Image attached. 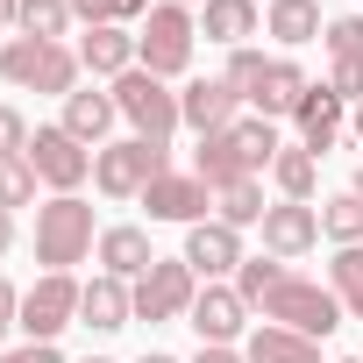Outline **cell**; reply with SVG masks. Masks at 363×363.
<instances>
[{"mask_svg":"<svg viewBox=\"0 0 363 363\" xmlns=\"http://www.w3.org/2000/svg\"><path fill=\"white\" fill-rule=\"evenodd\" d=\"M178 114H186L193 135H221V128L242 121V93H235L228 79H193L186 93H178Z\"/></svg>","mask_w":363,"mask_h":363,"instance_id":"obj_12","label":"cell"},{"mask_svg":"<svg viewBox=\"0 0 363 363\" xmlns=\"http://www.w3.org/2000/svg\"><path fill=\"white\" fill-rule=\"evenodd\" d=\"M264 178H242V186H228V193H214V221H228V228H264Z\"/></svg>","mask_w":363,"mask_h":363,"instance_id":"obj_27","label":"cell"},{"mask_svg":"<svg viewBox=\"0 0 363 363\" xmlns=\"http://www.w3.org/2000/svg\"><path fill=\"white\" fill-rule=\"evenodd\" d=\"M228 135H235V150H242L250 178H257V171H271V164H278V150H285V143H278V121H264V114H242Z\"/></svg>","mask_w":363,"mask_h":363,"instance_id":"obj_26","label":"cell"},{"mask_svg":"<svg viewBox=\"0 0 363 363\" xmlns=\"http://www.w3.org/2000/svg\"><path fill=\"white\" fill-rule=\"evenodd\" d=\"M257 313L278 320V328H292V335H306V342H320V335L342 328V299H335L320 278H299V271H285V278L257 299Z\"/></svg>","mask_w":363,"mask_h":363,"instance_id":"obj_2","label":"cell"},{"mask_svg":"<svg viewBox=\"0 0 363 363\" xmlns=\"http://www.w3.org/2000/svg\"><path fill=\"white\" fill-rule=\"evenodd\" d=\"M15 328H22V292H15L8 278H0V342H8Z\"/></svg>","mask_w":363,"mask_h":363,"instance_id":"obj_38","label":"cell"},{"mask_svg":"<svg viewBox=\"0 0 363 363\" xmlns=\"http://www.w3.org/2000/svg\"><path fill=\"white\" fill-rule=\"evenodd\" d=\"M335 363H363V356H335Z\"/></svg>","mask_w":363,"mask_h":363,"instance_id":"obj_48","label":"cell"},{"mask_svg":"<svg viewBox=\"0 0 363 363\" xmlns=\"http://www.w3.org/2000/svg\"><path fill=\"white\" fill-rule=\"evenodd\" d=\"M342 114H349V107H342L328 86H306V100H299V114H292V121H299V143H306L313 157H328L335 135H342Z\"/></svg>","mask_w":363,"mask_h":363,"instance_id":"obj_20","label":"cell"},{"mask_svg":"<svg viewBox=\"0 0 363 363\" xmlns=\"http://www.w3.org/2000/svg\"><path fill=\"white\" fill-rule=\"evenodd\" d=\"M313 242H320V207H299V200H278V207L264 214V257L292 264V257H306Z\"/></svg>","mask_w":363,"mask_h":363,"instance_id":"obj_14","label":"cell"},{"mask_svg":"<svg viewBox=\"0 0 363 363\" xmlns=\"http://www.w3.org/2000/svg\"><path fill=\"white\" fill-rule=\"evenodd\" d=\"M0 363H65L57 342H22V349H0Z\"/></svg>","mask_w":363,"mask_h":363,"instance_id":"obj_37","label":"cell"},{"mask_svg":"<svg viewBox=\"0 0 363 363\" xmlns=\"http://www.w3.org/2000/svg\"><path fill=\"white\" fill-rule=\"evenodd\" d=\"M250 299L235 292V285H200V299H193V335H200V349H235L242 335H250Z\"/></svg>","mask_w":363,"mask_h":363,"instance_id":"obj_10","label":"cell"},{"mask_svg":"<svg viewBox=\"0 0 363 363\" xmlns=\"http://www.w3.org/2000/svg\"><path fill=\"white\" fill-rule=\"evenodd\" d=\"M29 121H22V107H0V164H15V157H29Z\"/></svg>","mask_w":363,"mask_h":363,"instance_id":"obj_36","label":"cell"},{"mask_svg":"<svg viewBox=\"0 0 363 363\" xmlns=\"http://www.w3.org/2000/svg\"><path fill=\"white\" fill-rule=\"evenodd\" d=\"M79 50L72 43H36V36H15L8 50H0V79L8 86H22V93H57V100H72L79 93Z\"/></svg>","mask_w":363,"mask_h":363,"instance_id":"obj_4","label":"cell"},{"mask_svg":"<svg viewBox=\"0 0 363 363\" xmlns=\"http://www.w3.org/2000/svg\"><path fill=\"white\" fill-rule=\"evenodd\" d=\"M135 320V292L121 285V278H93L86 292H79V328H93V335H114V328H128Z\"/></svg>","mask_w":363,"mask_h":363,"instance_id":"obj_15","label":"cell"},{"mask_svg":"<svg viewBox=\"0 0 363 363\" xmlns=\"http://www.w3.org/2000/svg\"><path fill=\"white\" fill-rule=\"evenodd\" d=\"M143 207H150V221H178V228H200V221H214L207 207H214V186H200L193 171H164L157 186L143 193Z\"/></svg>","mask_w":363,"mask_h":363,"instance_id":"obj_11","label":"cell"},{"mask_svg":"<svg viewBox=\"0 0 363 363\" xmlns=\"http://www.w3.org/2000/svg\"><path fill=\"white\" fill-rule=\"evenodd\" d=\"M328 93H335L342 107H363V57H335V65H328Z\"/></svg>","mask_w":363,"mask_h":363,"instance_id":"obj_35","label":"cell"},{"mask_svg":"<svg viewBox=\"0 0 363 363\" xmlns=\"http://www.w3.org/2000/svg\"><path fill=\"white\" fill-rule=\"evenodd\" d=\"M328 22H320V8L313 0H271V15H264V36H278L285 50H299V43H313Z\"/></svg>","mask_w":363,"mask_h":363,"instance_id":"obj_25","label":"cell"},{"mask_svg":"<svg viewBox=\"0 0 363 363\" xmlns=\"http://www.w3.org/2000/svg\"><path fill=\"white\" fill-rule=\"evenodd\" d=\"M320 235H328L335 250H356V242H363V200H356V193L320 200Z\"/></svg>","mask_w":363,"mask_h":363,"instance_id":"obj_28","label":"cell"},{"mask_svg":"<svg viewBox=\"0 0 363 363\" xmlns=\"http://www.w3.org/2000/svg\"><path fill=\"white\" fill-rule=\"evenodd\" d=\"M114 121H121V107H114V93H100V86H79V93L65 100V121H57V128H72V135H79L86 150H100Z\"/></svg>","mask_w":363,"mask_h":363,"instance_id":"obj_18","label":"cell"},{"mask_svg":"<svg viewBox=\"0 0 363 363\" xmlns=\"http://www.w3.org/2000/svg\"><path fill=\"white\" fill-rule=\"evenodd\" d=\"M264 72H271V57H264L257 43H242V50H228V72H221V79H228V86L242 93V107H250V93L264 86Z\"/></svg>","mask_w":363,"mask_h":363,"instance_id":"obj_31","label":"cell"},{"mask_svg":"<svg viewBox=\"0 0 363 363\" xmlns=\"http://www.w3.org/2000/svg\"><path fill=\"white\" fill-rule=\"evenodd\" d=\"M271 186H278L285 200L313 207V186H320V157H313L306 143H285V150H278V164H271Z\"/></svg>","mask_w":363,"mask_h":363,"instance_id":"obj_24","label":"cell"},{"mask_svg":"<svg viewBox=\"0 0 363 363\" xmlns=\"http://www.w3.org/2000/svg\"><path fill=\"white\" fill-rule=\"evenodd\" d=\"M178 8H207V0H178Z\"/></svg>","mask_w":363,"mask_h":363,"instance_id":"obj_47","label":"cell"},{"mask_svg":"<svg viewBox=\"0 0 363 363\" xmlns=\"http://www.w3.org/2000/svg\"><path fill=\"white\" fill-rule=\"evenodd\" d=\"M186 264H193V278L221 285L228 271H242V228H228V221H200V228H186Z\"/></svg>","mask_w":363,"mask_h":363,"instance_id":"obj_13","label":"cell"},{"mask_svg":"<svg viewBox=\"0 0 363 363\" xmlns=\"http://www.w3.org/2000/svg\"><path fill=\"white\" fill-rule=\"evenodd\" d=\"M257 0H207V8H200V36L207 43H221V50H242L250 36H257Z\"/></svg>","mask_w":363,"mask_h":363,"instance_id":"obj_22","label":"cell"},{"mask_svg":"<svg viewBox=\"0 0 363 363\" xmlns=\"http://www.w3.org/2000/svg\"><path fill=\"white\" fill-rule=\"evenodd\" d=\"M72 15H79L86 29H107V22H114V0H72Z\"/></svg>","mask_w":363,"mask_h":363,"instance_id":"obj_39","label":"cell"},{"mask_svg":"<svg viewBox=\"0 0 363 363\" xmlns=\"http://www.w3.org/2000/svg\"><path fill=\"white\" fill-rule=\"evenodd\" d=\"M278 278H285V264H278V257H242V271H235V292L257 306V299H264Z\"/></svg>","mask_w":363,"mask_h":363,"instance_id":"obj_33","label":"cell"},{"mask_svg":"<svg viewBox=\"0 0 363 363\" xmlns=\"http://www.w3.org/2000/svg\"><path fill=\"white\" fill-rule=\"evenodd\" d=\"M86 363H114V356H86Z\"/></svg>","mask_w":363,"mask_h":363,"instance_id":"obj_49","label":"cell"},{"mask_svg":"<svg viewBox=\"0 0 363 363\" xmlns=\"http://www.w3.org/2000/svg\"><path fill=\"white\" fill-rule=\"evenodd\" d=\"M320 43H328V57H363V15H335L320 29Z\"/></svg>","mask_w":363,"mask_h":363,"instance_id":"obj_34","label":"cell"},{"mask_svg":"<svg viewBox=\"0 0 363 363\" xmlns=\"http://www.w3.org/2000/svg\"><path fill=\"white\" fill-rule=\"evenodd\" d=\"M100 250V228H93V207L79 193H57L36 207V264L43 271H72Z\"/></svg>","mask_w":363,"mask_h":363,"instance_id":"obj_1","label":"cell"},{"mask_svg":"<svg viewBox=\"0 0 363 363\" xmlns=\"http://www.w3.org/2000/svg\"><path fill=\"white\" fill-rule=\"evenodd\" d=\"M349 121H356V143H363V107H356V114H349Z\"/></svg>","mask_w":363,"mask_h":363,"instance_id":"obj_46","label":"cell"},{"mask_svg":"<svg viewBox=\"0 0 363 363\" xmlns=\"http://www.w3.org/2000/svg\"><path fill=\"white\" fill-rule=\"evenodd\" d=\"M93 257H100V271H107V278H121V285H135V278L157 264L150 235H143V228H128V221H121V228H100V250H93Z\"/></svg>","mask_w":363,"mask_h":363,"instance_id":"obj_16","label":"cell"},{"mask_svg":"<svg viewBox=\"0 0 363 363\" xmlns=\"http://www.w3.org/2000/svg\"><path fill=\"white\" fill-rule=\"evenodd\" d=\"M29 171L43 178L50 193H79L86 178H93V150H86L72 128H36V135H29Z\"/></svg>","mask_w":363,"mask_h":363,"instance_id":"obj_9","label":"cell"},{"mask_svg":"<svg viewBox=\"0 0 363 363\" xmlns=\"http://www.w3.org/2000/svg\"><path fill=\"white\" fill-rule=\"evenodd\" d=\"M193 43H200V22H193V8H178V0H157V8L143 15V36H135V65L150 72V79H178L193 65Z\"/></svg>","mask_w":363,"mask_h":363,"instance_id":"obj_5","label":"cell"},{"mask_svg":"<svg viewBox=\"0 0 363 363\" xmlns=\"http://www.w3.org/2000/svg\"><path fill=\"white\" fill-rule=\"evenodd\" d=\"M135 363H178V356H164V349H150V356H135Z\"/></svg>","mask_w":363,"mask_h":363,"instance_id":"obj_44","label":"cell"},{"mask_svg":"<svg viewBox=\"0 0 363 363\" xmlns=\"http://www.w3.org/2000/svg\"><path fill=\"white\" fill-rule=\"evenodd\" d=\"M328 292L342 299L349 320H363V242H356V250H335V264H328Z\"/></svg>","mask_w":363,"mask_h":363,"instance_id":"obj_29","label":"cell"},{"mask_svg":"<svg viewBox=\"0 0 363 363\" xmlns=\"http://www.w3.org/2000/svg\"><path fill=\"white\" fill-rule=\"evenodd\" d=\"M107 93H114L121 121H128V128H135L143 143H171V128L186 121V114H178V93H171L164 79H150L143 65H135V72H121V79H114Z\"/></svg>","mask_w":363,"mask_h":363,"instance_id":"obj_6","label":"cell"},{"mask_svg":"<svg viewBox=\"0 0 363 363\" xmlns=\"http://www.w3.org/2000/svg\"><path fill=\"white\" fill-rule=\"evenodd\" d=\"M164 171H171V143L121 135V143H100V150H93V186H100L107 200H143Z\"/></svg>","mask_w":363,"mask_h":363,"instance_id":"obj_3","label":"cell"},{"mask_svg":"<svg viewBox=\"0 0 363 363\" xmlns=\"http://www.w3.org/2000/svg\"><path fill=\"white\" fill-rule=\"evenodd\" d=\"M306 72L292 65V57H271V72H264V86L250 93V107L264 114V121H278V114H299V100H306Z\"/></svg>","mask_w":363,"mask_h":363,"instance_id":"obj_19","label":"cell"},{"mask_svg":"<svg viewBox=\"0 0 363 363\" xmlns=\"http://www.w3.org/2000/svg\"><path fill=\"white\" fill-rule=\"evenodd\" d=\"M79 292H86V285H79L72 271H43V278L22 292V335H29V342H57V335L79 320Z\"/></svg>","mask_w":363,"mask_h":363,"instance_id":"obj_8","label":"cell"},{"mask_svg":"<svg viewBox=\"0 0 363 363\" xmlns=\"http://www.w3.org/2000/svg\"><path fill=\"white\" fill-rule=\"evenodd\" d=\"M150 15V0H114V22H143Z\"/></svg>","mask_w":363,"mask_h":363,"instance_id":"obj_40","label":"cell"},{"mask_svg":"<svg viewBox=\"0 0 363 363\" xmlns=\"http://www.w3.org/2000/svg\"><path fill=\"white\" fill-rule=\"evenodd\" d=\"M79 65H86L93 79H121V72H135V36H128L121 22L86 29V36H79Z\"/></svg>","mask_w":363,"mask_h":363,"instance_id":"obj_17","label":"cell"},{"mask_svg":"<svg viewBox=\"0 0 363 363\" xmlns=\"http://www.w3.org/2000/svg\"><path fill=\"white\" fill-rule=\"evenodd\" d=\"M193 178H200V186H214V193H228V186H242V178H250V164H242V150H235L228 128H221V135H200V150H193Z\"/></svg>","mask_w":363,"mask_h":363,"instance_id":"obj_23","label":"cell"},{"mask_svg":"<svg viewBox=\"0 0 363 363\" xmlns=\"http://www.w3.org/2000/svg\"><path fill=\"white\" fill-rule=\"evenodd\" d=\"M128 292H135V320H150V328H157V320L193 313L200 278H193V264H186V257H157V264H150V271H143Z\"/></svg>","mask_w":363,"mask_h":363,"instance_id":"obj_7","label":"cell"},{"mask_svg":"<svg viewBox=\"0 0 363 363\" xmlns=\"http://www.w3.org/2000/svg\"><path fill=\"white\" fill-rule=\"evenodd\" d=\"M36 186H43V178L29 171V157L0 164V207H8V214H15V207H29V200H36Z\"/></svg>","mask_w":363,"mask_h":363,"instance_id":"obj_32","label":"cell"},{"mask_svg":"<svg viewBox=\"0 0 363 363\" xmlns=\"http://www.w3.org/2000/svg\"><path fill=\"white\" fill-rule=\"evenodd\" d=\"M242 363H320V342H306V335L264 320V328L242 335Z\"/></svg>","mask_w":363,"mask_h":363,"instance_id":"obj_21","label":"cell"},{"mask_svg":"<svg viewBox=\"0 0 363 363\" xmlns=\"http://www.w3.org/2000/svg\"><path fill=\"white\" fill-rule=\"evenodd\" d=\"M349 193H356V200H363V164H356V186H349Z\"/></svg>","mask_w":363,"mask_h":363,"instance_id":"obj_45","label":"cell"},{"mask_svg":"<svg viewBox=\"0 0 363 363\" xmlns=\"http://www.w3.org/2000/svg\"><path fill=\"white\" fill-rule=\"evenodd\" d=\"M79 15H72V0H22V36H36V43H65V29H72Z\"/></svg>","mask_w":363,"mask_h":363,"instance_id":"obj_30","label":"cell"},{"mask_svg":"<svg viewBox=\"0 0 363 363\" xmlns=\"http://www.w3.org/2000/svg\"><path fill=\"white\" fill-rule=\"evenodd\" d=\"M22 22V0H0V29H15Z\"/></svg>","mask_w":363,"mask_h":363,"instance_id":"obj_43","label":"cell"},{"mask_svg":"<svg viewBox=\"0 0 363 363\" xmlns=\"http://www.w3.org/2000/svg\"><path fill=\"white\" fill-rule=\"evenodd\" d=\"M193 363H242V349H200Z\"/></svg>","mask_w":363,"mask_h":363,"instance_id":"obj_41","label":"cell"},{"mask_svg":"<svg viewBox=\"0 0 363 363\" xmlns=\"http://www.w3.org/2000/svg\"><path fill=\"white\" fill-rule=\"evenodd\" d=\"M8 250H15V214L0 207V257H8Z\"/></svg>","mask_w":363,"mask_h":363,"instance_id":"obj_42","label":"cell"}]
</instances>
